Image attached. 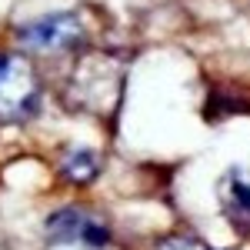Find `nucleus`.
<instances>
[{
  "label": "nucleus",
  "instance_id": "f257e3e1",
  "mask_svg": "<svg viewBox=\"0 0 250 250\" xmlns=\"http://www.w3.org/2000/svg\"><path fill=\"white\" fill-rule=\"evenodd\" d=\"M47 230V240L50 244H67V247H87L97 250L110 240V230L104 220H97L94 213L80 210V207H63L54 217H47L43 224Z\"/></svg>",
  "mask_w": 250,
  "mask_h": 250
},
{
  "label": "nucleus",
  "instance_id": "f03ea898",
  "mask_svg": "<svg viewBox=\"0 0 250 250\" xmlns=\"http://www.w3.org/2000/svg\"><path fill=\"white\" fill-rule=\"evenodd\" d=\"M37 80L30 63L17 54H0V114L3 117H23L34 107Z\"/></svg>",
  "mask_w": 250,
  "mask_h": 250
},
{
  "label": "nucleus",
  "instance_id": "7ed1b4c3",
  "mask_svg": "<svg viewBox=\"0 0 250 250\" xmlns=\"http://www.w3.org/2000/svg\"><path fill=\"white\" fill-rule=\"evenodd\" d=\"M20 40L34 50H47V54L70 50L83 40V23L77 14H47L37 23L20 27Z\"/></svg>",
  "mask_w": 250,
  "mask_h": 250
},
{
  "label": "nucleus",
  "instance_id": "20e7f679",
  "mask_svg": "<svg viewBox=\"0 0 250 250\" xmlns=\"http://www.w3.org/2000/svg\"><path fill=\"white\" fill-rule=\"evenodd\" d=\"M220 210L240 233H250V177L237 167L220 177Z\"/></svg>",
  "mask_w": 250,
  "mask_h": 250
},
{
  "label": "nucleus",
  "instance_id": "39448f33",
  "mask_svg": "<svg viewBox=\"0 0 250 250\" xmlns=\"http://www.w3.org/2000/svg\"><path fill=\"white\" fill-rule=\"evenodd\" d=\"M60 173H63V180H70V184H90L97 173H100V157H97L94 150H87V147L67 150L63 164H60Z\"/></svg>",
  "mask_w": 250,
  "mask_h": 250
},
{
  "label": "nucleus",
  "instance_id": "423d86ee",
  "mask_svg": "<svg viewBox=\"0 0 250 250\" xmlns=\"http://www.w3.org/2000/svg\"><path fill=\"white\" fill-rule=\"evenodd\" d=\"M154 250H213L204 240H193V237H164Z\"/></svg>",
  "mask_w": 250,
  "mask_h": 250
}]
</instances>
